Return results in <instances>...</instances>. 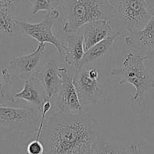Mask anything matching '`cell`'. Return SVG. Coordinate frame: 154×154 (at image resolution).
Here are the masks:
<instances>
[{"mask_svg":"<svg viewBox=\"0 0 154 154\" xmlns=\"http://www.w3.org/2000/svg\"><path fill=\"white\" fill-rule=\"evenodd\" d=\"M99 135L98 122L81 112L77 114L52 113L40 137L44 154H93Z\"/></svg>","mask_w":154,"mask_h":154,"instance_id":"obj_1","label":"cell"},{"mask_svg":"<svg viewBox=\"0 0 154 154\" xmlns=\"http://www.w3.org/2000/svg\"><path fill=\"white\" fill-rule=\"evenodd\" d=\"M58 8L63 32L72 34L88 23L109 22L115 16V7L108 0H60Z\"/></svg>","mask_w":154,"mask_h":154,"instance_id":"obj_2","label":"cell"},{"mask_svg":"<svg viewBox=\"0 0 154 154\" xmlns=\"http://www.w3.org/2000/svg\"><path fill=\"white\" fill-rule=\"evenodd\" d=\"M146 57H141L130 52L125 57L121 68H115L111 70V76H121L118 84H129L135 87L134 100L138 101L150 89L154 88V76L147 69L144 62Z\"/></svg>","mask_w":154,"mask_h":154,"instance_id":"obj_3","label":"cell"},{"mask_svg":"<svg viewBox=\"0 0 154 154\" xmlns=\"http://www.w3.org/2000/svg\"><path fill=\"white\" fill-rule=\"evenodd\" d=\"M39 120L40 112L35 108L0 105V138L14 132H37Z\"/></svg>","mask_w":154,"mask_h":154,"instance_id":"obj_4","label":"cell"},{"mask_svg":"<svg viewBox=\"0 0 154 154\" xmlns=\"http://www.w3.org/2000/svg\"><path fill=\"white\" fill-rule=\"evenodd\" d=\"M60 17L59 10L52 11L45 15L43 20L37 23L17 20L19 36L24 38H32L38 43L51 44L57 50L59 55L63 58L64 56L66 45L56 37L53 32L54 22Z\"/></svg>","mask_w":154,"mask_h":154,"instance_id":"obj_5","label":"cell"},{"mask_svg":"<svg viewBox=\"0 0 154 154\" xmlns=\"http://www.w3.org/2000/svg\"><path fill=\"white\" fill-rule=\"evenodd\" d=\"M118 12L129 33L142 29L153 17L145 0H122L118 5Z\"/></svg>","mask_w":154,"mask_h":154,"instance_id":"obj_6","label":"cell"},{"mask_svg":"<svg viewBox=\"0 0 154 154\" xmlns=\"http://www.w3.org/2000/svg\"><path fill=\"white\" fill-rule=\"evenodd\" d=\"M65 68L63 73V85L57 96L52 99V113H63L68 114H77L83 112L82 105L80 102L76 88L74 85V76Z\"/></svg>","mask_w":154,"mask_h":154,"instance_id":"obj_7","label":"cell"},{"mask_svg":"<svg viewBox=\"0 0 154 154\" xmlns=\"http://www.w3.org/2000/svg\"><path fill=\"white\" fill-rule=\"evenodd\" d=\"M64 66H61L56 59H51L38 69L34 74L39 80L48 99L52 101L63 85Z\"/></svg>","mask_w":154,"mask_h":154,"instance_id":"obj_8","label":"cell"},{"mask_svg":"<svg viewBox=\"0 0 154 154\" xmlns=\"http://www.w3.org/2000/svg\"><path fill=\"white\" fill-rule=\"evenodd\" d=\"M99 78H93L89 69H80L74 76V85L76 88L81 105H96L100 96Z\"/></svg>","mask_w":154,"mask_h":154,"instance_id":"obj_9","label":"cell"},{"mask_svg":"<svg viewBox=\"0 0 154 154\" xmlns=\"http://www.w3.org/2000/svg\"><path fill=\"white\" fill-rule=\"evenodd\" d=\"M46 45V44L38 43L37 48L30 54L12 59L9 63V67L14 72V76L22 80L32 76L42 61Z\"/></svg>","mask_w":154,"mask_h":154,"instance_id":"obj_10","label":"cell"},{"mask_svg":"<svg viewBox=\"0 0 154 154\" xmlns=\"http://www.w3.org/2000/svg\"><path fill=\"white\" fill-rule=\"evenodd\" d=\"M14 98L24 101L39 112L44 102L48 99L43 86L35 75L24 80L23 87L19 93H15Z\"/></svg>","mask_w":154,"mask_h":154,"instance_id":"obj_11","label":"cell"},{"mask_svg":"<svg viewBox=\"0 0 154 154\" xmlns=\"http://www.w3.org/2000/svg\"><path fill=\"white\" fill-rule=\"evenodd\" d=\"M79 29L83 35L85 52L106 38L113 32L109 22L105 20H96L88 23Z\"/></svg>","mask_w":154,"mask_h":154,"instance_id":"obj_12","label":"cell"},{"mask_svg":"<svg viewBox=\"0 0 154 154\" xmlns=\"http://www.w3.org/2000/svg\"><path fill=\"white\" fill-rule=\"evenodd\" d=\"M66 42L63 60L68 66L79 70L81 60L85 54L84 38L81 30L68 36Z\"/></svg>","mask_w":154,"mask_h":154,"instance_id":"obj_13","label":"cell"},{"mask_svg":"<svg viewBox=\"0 0 154 154\" xmlns=\"http://www.w3.org/2000/svg\"><path fill=\"white\" fill-rule=\"evenodd\" d=\"M124 43L138 51H147L154 49V16L141 30L129 33L124 38Z\"/></svg>","mask_w":154,"mask_h":154,"instance_id":"obj_14","label":"cell"},{"mask_svg":"<svg viewBox=\"0 0 154 154\" xmlns=\"http://www.w3.org/2000/svg\"><path fill=\"white\" fill-rule=\"evenodd\" d=\"M121 35L122 33L118 31L113 32L106 38L99 42L96 45L92 47L88 51H86L84 57L81 60L80 69H84V67L88 64H92V63L99 62L103 57L108 55L111 47L115 42L116 39L118 38Z\"/></svg>","mask_w":154,"mask_h":154,"instance_id":"obj_15","label":"cell"},{"mask_svg":"<svg viewBox=\"0 0 154 154\" xmlns=\"http://www.w3.org/2000/svg\"><path fill=\"white\" fill-rule=\"evenodd\" d=\"M14 76L11 74L8 69H0V105L8 106L14 103Z\"/></svg>","mask_w":154,"mask_h":154,"instance_id":"obj_16","label":"cell"},{"mask_svg":"<svg viewBox=\"0 0 154 154\" xmlns=\"http://www.w3.org/2000/svg\"><path fill=\"white\" fill-rule=\"evenodd\" d=\"M93 154H132V153L129 147L113 145L99 135L93 144Z\"/></svg>","mask_w":154,"mask_h":154,"instance_id":"obj_17","label":"cell"},{"mask_svg":"<svg viewBox=\"0 0 154 154\" xmlns=\"http://www.w3.org/2000/svg\"><path fill=\"white\" fill-rule=\"evenodd\" d=\"M10 11L0 6V32L11 36H19L16 21L11 14Z\"/></svg>","mask_w":154,"mask_h":154,"instance_id":"obj_18","label":"cell"},{"mask_svg":"<svg viewBox=\"0 0 154 154\" xmlns=\"http://www.w3.org/2000/svg\"><path fill=\"white\" fill-rule=\"evenodd\" d=\"M32 14L41 11L51 12L56 10L60 4V0H30Z\"/></svg>","mask_w":154,"mask_h":154,"instance_id":"obj_19","label":"cell"},{"mask_svg":"<svg viewBox=\"0 0 154 154\" xmlns=\"http://www.w3.org/2000/svg\"><path fill=\"white\" fill-rule=\"evenodd\" d=\"M45 148L40 140L35 139L30 141L26 147L27 154H44Z\"/></svg>","mask_w":154,"mask_h":154,"instance_id":"obj_20","label":"cell"},{"mask_svg":"<svg viewBox=\"0 0 154 154\" xmlns=\"http://www.w3.org/2000/svg\"><path fill=\"white\" fill-rule=\"evenodd\" d=\"M20 2V0H0V6L8 9L11 11L14 8L15 5Z\"/></svg>","mask_w":154,"mask_h":154,"instance_id":"obj_21","label":"cell"},{"mask_svg":"<svg viewBox=\"0 0 154 154\" xmlns=\"http://www.w3.org/2000/svg\"><path fill=\"white\" fill-rule=\"evenodd\" d=\"M145 57L147 58L146 61H149L154 66V49L147 51Z\"/></svg>","mask_w":154,"mask_h":154,"instance_id":"obj_22","label":"cell"},{"mask_svg":"<svg viewBox=\"0 0 154 154\" xmlns=\"http://www.w3.org/2000/svg\"><path fill=\"white\" fill-rule=\"evenodd\" d=\"M129 148L132 154H144L141 151V148L135 144H132L131 146H129Z\"/></svg>","mask_w":154,"mask_h":154,"instance_id":"obj_23","label":"cell"},{"mask_svg":"<svg viewBox=\"0 0 154 154\" xmlns=\"http://www.w3.org/2000/svg\"><path fill=\"white\" fill-rule=\"evenodd\" d=\"M148 5L150 10L151 11V14L153 16H154V0H145Z\"/></svg>","mask_w":154,"mask_h":154,"instance_id":"obj_24","label":"cell"}]
</instances>
